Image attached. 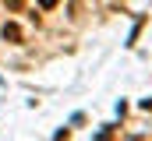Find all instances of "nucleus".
Listing matches in <instances>:
<instances>
[{"label": "nucleus", "instance_id": "obj_3", "mask_svg": "<svg viewBox=\"0 0 152 141\" xmlns=\"http://www.w3.org/2000/svg\"><path fill=\"white\" fill-rule=\"evenodd\" d=\"M7 7H11V11H21V7H25V0H7Z\"/></svg>", "mask_w": 152, "mask_h": 141}, {"label": "nucleus", "instance_id": "obj_2", "mask_svg": "<svg viewBox=\"0 0 152 141\" xmlns=\"http://www.w3.org/2000/svg\"><path fill=\"white\" fill-rule=\"evenodd\" d=\"M39 7H42V11H53V7H57V0H39Z\"/></svg>", "mask_w": 152, "mask_h": 141}, {"label": "nucleus", "instance_id": "obj_1", "mask_svg": "<svg viewBox=\"0 0 152 141\" xmlns=\"http://www.w3.org/2000/svg\"><path fill=\"white\" fill-rule=\"evenodd\" d=\"M0 35H4L7 42H21V39H25V35H21V28H18L14 21H4V28H0Z\"/></svg>", "mask_w": 152, "mask_h": 141}]
</instances>
